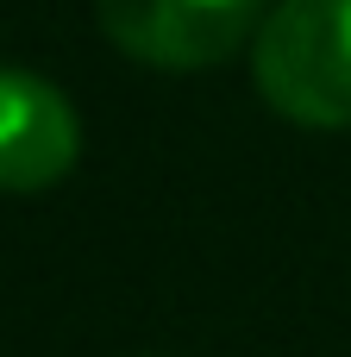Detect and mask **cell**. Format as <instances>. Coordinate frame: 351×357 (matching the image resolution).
<instances>
[{
    "mask_svg": "<svg viewBox=\"0 0 351 357\" xmlns=\"http://www.w3.org/2000/svg\"><path fill=\"white\" fill-rule=\"evenodd\" d=\"M251 75L283 119L351 132V0H283L251 38Z\"/></svg>",
    "mask_w": 351,
    "mask_h": 357,
    "instance_id": "cell-1",
    "label": "cell"
},
{
    "mask_svg": "<svg viewBox=\"0 0 351 357\" xmlns=\"http://www.w3.org/2000/svg\"><path fill=\"white\" fill-rule=\"evenodd\" d=\"M94 19L132 63L214 69L264 25V0H94Z\"/></svg>",
    "mask_w": 351,
    "mask_h": 357,
    "instance_id": "cell-2",
    "label": "cell"
},
{
    "mask_svg": "<svg viewBox=\"0 0 351 357\" xmlns=\"http://www.w3.org/2000/svg\"><path fill=\"white\" fill-rule=\"evenodd\" d=\"M82 157V119L57 82L0 69V195L57 188Z\"/></svg>",
    "mask_w": 351,
    "mask_h": 357,
    "instance_id": "cell-3",
    "label": "cell"
}]
</instances>
